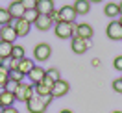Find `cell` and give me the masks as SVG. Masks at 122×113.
Returning <instances> with one entry per match:
<instances>
[{
  "label": "cell",
  "mask_w": 122,
  "mask_h": 113,
  "mask_svg": "<svg viewBox=\"0 0 122 113\" xmlns=\"http://www.w3.org/2000/svg\"><path fill=\"white\" fill-rule=\"evenodd\" d=\"M52 21H56V24L57 22H70L74 24V21H76V11H74V8L72 6H63L61 9H57V11H54L52 15Z\"/></svg>",
  "instance_id": "1"
},
{
  "label": "cell",
  "mask_w": 122,
  "mask_h": 113,
  "mask_svg": "<svg viewBox=\"0 0 122 113\" xmlns=\"http://www.w3.org/2000/svg\"><path fill=\"white\" fill-rule=\"evenodd\" d=\"M74 28H76V24L57 22L56 24V35H57L59 39H72L74 37Z\"/></svg>",
  "instance_id": "2"
},
{
  "label": "cell",
  "mask_w": 122,
  "mask_h": 113,
  "mask_svg": "<svg viewBox=\"0 0 122 113\" xmlns=\"http://www.w3.org/2000/svg\"><path fill=\"white\" fill-rule=\"evenodd\" d=\"M50 56H52V46L48 45V43H39V45H35V48H33V58L37 61H46Z\"/></svg>",
  "instance_id": "3"
},
{
  "label": "cell",
  "mask_w": 122,
  "mask_h": 113,
  "mask_svg": "<svg viewBox=\"0 0 122 113\" xmlns=\"http://www.w3.org/2000/svg\"><path fill=\"white\" fill-rule=\"evenodd\" d=\"M91 46V39H81V37H72V43H70V48L74 54H85L87 48Z\"/></svg>",
  "instance_id": "4"
},
{
  "label": "cell",
  "mask_w": 122,
  "mask_h": 113,
  "mask_svg": "<svg viewBox=\"0 0 122 113\" xmlns=\"http://www.w3.org/2000/svg\"><path fill=\"white\" fill-rule=\"evenodd\" d=\"M106 33L111 41H120L122 39V26L118 24V21H111L106 28Z\"/></svg>",
  "instance_id": "5"
},
{
  "label": "cell",
  "mask_w": 122,
  "mask_h": 113,
  "mask_svg": "<svg viewBox=\"0 0 122 113\" xmlns=\"http://www.w3.org/2000/svg\"><path fill=\"white\" fill-rule=\"evenodd\" d=\"M74 35H76V37H81V39H92L94 30H92L91 24L80 22V24H76V28H74Z\"/></svg>",
  "instance_id": "6"
},
{
  "label": "cell",
  "mask_w": 122,
  "mask_h": 113,
  "mask_svg": "<svg viewBox=\"0 0 122 113\" xmlns=\"http://www.w3.org/2000/svg\"><path fill=\"white\" fill-rule=\"evenodd\" d=\"M11 26L15 28L17 37H24V35H28V33H30V28H31V24L28 22L26 19H17V21L11 22Z\"/></svg>",
  "instance_id": "7"
},
{
  "label": "cell",
  "mask_w": 122,
  "mask_h": 113,
  "mask_svg": "<svg viewBox=\"0 0 122 113\" xmlns=\"http://www.w3.org/2000/svg\"><path fill=\"white\" fill-rule=\"evenodd\" d=\"M17 39V32L15 28L11 26V24H8V26H0V41H4V43H15Z\"/></svg>",
  "instance_id": "8"
},
{
  "label": "cell",
  "mask_w": 122,
  "mask_h": 113,
  "mask_svg": "<svg viewBox=\"0 0 122 113\" xmlns=\"http://www.w3.org/2000/svg\"><path fill=\"white\" fill-rule=\"evenodd\" d=\"M8 11H9V15H11L13 21H17V19H24V13H26V9H24V6H22V2H20V0L11 2V4H9V8H8Z\"/></svg>",
  "instance_id": "9"
},
{
  "label": "cell",
  "mask_w": 122,
  "mask_h": 113,
  "mask_svg": "<svg viewBox=\"0 0 122 113\" xmlns=\"http://www.w3.org/2000/svg\"><path fill=\"white\" fill-rule=\"evenodd\" d=\"M39 15H52L56 8H54V0H37V6H35Z\"/></svg>",
  "instance_id": "10"
},
{
  "label": "cell",
  "mask_w": 122,
  "mask_h": 113,
  "mask_svg": "<svg viewBox=\"0 0 122 113\" xmlns=\"http://www.w3.org/2000/svg\"><path fill=\"white\" fill-rule=\"evenodd\" d=\"M69 89H70L69 82H65V80H59V82L54 83V87H52V97H54V98H61V97H65V95L69 93Z\"/></svg>",
  "instance_id": "11"
},
{
  "label": "cell",
  "mask_w": 122,
  "mask_h": 113,
  "mask_svg": "<svg viewBox=\"0 0 122 113\" xmlns=\"http://www.w3.org/2000/svg\"><path fill=\"white\" fill-rule=\"evenodd\" d=\"M45 76H46V70H45L43 67H33V69L30 70L28 78H30L31 85H37V83H41L43 80H45Z\"/></svg>",
  "instance_id": "12"
},
{
  "label": "cell",
  "mask_w": 122,
  "mask_h": 113,
  "mask_svg": "<svg viewBox=\"0 0 122 113\" xmlns=\"http://www.w3.org/2000/svg\"><path fill=\"white\" fill-rule=\"evenodd\" d=\"M26 108H28V111H30V113H45L48 106H45L37 97H33L31 100L26 102Z\"/></svg>",
  "instance_id": "13"
},
{
  "label": "cell",
  "mask_w": 122,
  "mask_h": 113,
  "mask_svg": "<svg viewBox=\"0 0 122 113\" xmlns=\"http://www.w3.org/2000/svg\"><path fill=\"white\" fill-rule=\"evenodd\" d=\"M33 24H35V28H37L39 32H46V30L52 28L54 21H52V17H48V15H39L37 21H35Z\"/></svg>",
  "instance_id": "14"
},
{
  "label": "cell",
  "mask_w": 122,
  "mask_h": 113,
  "mask_svg": "<svg viewBox=\"0 0 122 113\" xmlns=\"http://www.w3.org/2000/svg\"><path fill=\"white\" fill-rule=\"evenodd\" d=\"M72 8L76 11V15H87L91 11V2L89 0H76Z\"/></svg>",
  "instance_id": "15"
},
{
  "label": "cell",
  "mask_w": 122,
  "mask_h": 113,
  "mask_svg": "<svg viewBox=\"0 0 122 113\" xmlns=\"http://www.w3.org/2000/svg\"><path fill=\"white\" fill-rule=\"evenodd\" d=\"M11 50H13V45H11V43L0 41V61L9 59V58H11Z\"/></svg>",
  "instance_id": "16"
},
{
  "label": "cell",
  "mask_w": 122,
  "mask_h": 113,
  "mask_svg": "<svg viewBox=\"0 0 122 113\" xmlns=\"http://www.w3.org/2000/svg\"><path fill=\"white\" fill-rule=\"evenodd\" d=\"M15 93H9V91H4V95L0 97V104L2 108H11V106L15 104Z\"/></svg>",
  "instance_id": "17"
},
{
  "label": "cell",
  "mask_w": 122,
  "mask_h": 113,
  "mask_svg": "<svg viewBox=\"0 0 122 113\" xmlns=\"http://www.w3.org/2000/svg\"><path fill=\"white\" fill-rule=\"evenodd\" d=\"M33 67H35V65H33V59H28V58L20 59V63H19V70H20L24 76H28V74H30V70H31Z\"/></svg>",
  "instance_id": "18"
},
{
  "label": "cell",
  "mask_w": 122,
  "mask_h": 113,
  "mask_svg": "<svg viewBox=\"0 0 122 113\" xmlns=\"http://www.w3.org/2000/svg\"><path fill=\"white\" fill-rule=\"evenodd\" d=\"M104 13H106L107 17H111V19H115V17L120 15V8H118V4H115V2H111V4H107L106 9H104Z\"/></svg>",
  "instance_id": "19"
},
{
  "label": "cell",
  "mask_w": 122,
  "mask_h": 113,
  "mask_svg": "<svg viewBox=\"0 0 122 113\" xmlns=\"http://www.w3.org/2000/svg\"><path fill=\"white\" fill-rule=\"evenodd\" d=\"M26 89H28V83H19L17 85V91H15V98L20 100V102H26Z\"/></svg>",
  "instance_id": "20"
},
{
  "label": "cell",
  "mask_w": 122,
  "mask_h": 113,
  "mask_svg": "<svg viewBox=\"0 0 122 113\" xmlns=\"http://www.w3.org/2000/svg\"><path fill=\"white\" fill-rule=\"evenodd\" d=\"M9 82V69L0 61V85H4L6 87V83Z\"/></svg>",
  "instance_id": "21"
},
{
  "label": "cell",
  "mask_w": 122,
  "mask_h": 113,
  "mask_svg": "<svg viewBox=\"0 0 122 113\" xmlns=\"http://www.w3.org/2000/svg\"><path fill=\"white\" fill-rule=\"evenodd\" d=\"M13 22V19H11V15H9L8 9L0 8V26H8V24Z\"/></svg>",
  "instance_id": "22"
},
{
  "label": "cell",
  "mask_w": 122,
  "mask_h": 113,
  "mask_svg": "<svg viewBox=\"0 0 122 113\" xmlns=\"http://www.w3.org/2000/svg\"><path fill=\"white\" fill-rule=\"evenodd\" d=\"M11 58H13V59H24V46H20V45H13Z\"/></svg>",
  "instance_id": "23"
},
{
  "label": "cell",
  "mask_w": 122,
  "mask_h": 113,
  "mask_svg": "<svg viewBox=\"0 0 122 113\" xmlns=\"http://www.w3.org/2000/svg\"><path fill=\"white\" fill-rule=\"evenodd\" d=\"M46 76H48V78H50L54 83L61 80V72L57 70V69H48V70H46Z\"/></svg>",
  "instance_id": "24"
},
{
  "label": "cell",
  "mask_w": 122,
  "mask_h": 113,
  "mask_svg": "<svg viewBox=\"0 0 122 113\" xmlns=\"http://www.w3.org/2000/svg\"><path fill=\"white\" fill-rule=\"evenodd\" d=\"M24 78H26V76H24L20 70H11V72H9V80H13V82H17V83H22Z\"/></svg>",
  "instance_id": "25"
},
{
  "label": "cell",
  "mask_w": 122,
  "mask_h": 113,
  "mask_svg": "<svg viewBox=\"0 0 122 113\" xmlns=\"http://www.w3.org/2000/svg\"><path fill=\"white\" fill-rule=\"evenodd\" d=\"M37 17H39L37 9H30V11H26V13H24V19H26L30 24H31V22H35V21H37Z\"/></svg>",
  "instance_id": "26"
},
{
  "label": "cell",
  "mask_w": 122,
  "mask_h": 113,
  "mask_svg": "<svg viewBox=\"0 0 122 113\" xmlns=\"http://www.w3.org/2000/svg\"><path fill=\"white\" fill-rule=\"evenodd\" d=\"M22 2V6L26 11H30V9H35V6H37V0H20Z\"/></svg>",
  "instance_id": "27"
},
{
  "label": "cell",
  "mask_w": 122,
  "mask_h": 113,
  "mask_svg": "<svg viewBox=\"0 0 122 113\" xmlns=\"http://www.w3.org/2000/svg\"><path fill=\"white\" fill-rule=\"evenodd\" d=\"M17 85H19L17 82H13V80H9V82L6 83V91H9V93H15V91H17Z\"/></svg>",
  "instance_id": "28"
},
{
  "label": "cell",
  "mask_w": 122,
  "mask_h": 113,
  "mask_svg": "<svg viewBox=\"0 0 122 113\" xmlns=\"http://www.w3.org/2000/svg\"><path fill=\"white\" fill-rule=\"evenodd\" d=\"M113 91L122 93V78H118V80H115V82H113Z\"/></svg>",
  "instance_id": "29"
},
{
  "label": "cell",
  "mask_w": 122,
  "mask_h": 113,
  "mask_svg": "<svg viewBox=\"0 0 122 113\" xmlns=\"http://www.w3.org/2000/svg\"><path fill=\"white\" fill-rule=\"evenodd\" d=\"M113 67L117 69V70H122V56H117V58H115Z\"/></svg>",
  "instance_id": "30"
},
{
  "label": "cell",
  "mask_w": 122,
  "mask_h": 113,
  "mask_svg": "<svg viewBox=\"0 0 122 113\" xmlns=\"http://www.w3.org/2000/svg\"><path fill=\"white\" fill-rule=\"evenodd\" d=\"M39 98V100H41V102H43V104H45V106H50V102H52V95H45V97H37Z\"/></svg>",
  "instance_id": "31"
},
{
  "label": "cell",
  "mask_w": 122,
  "mask_h": 113,
  "mask_svg": "<svg viewBox=\"0 0 122 113\" xmlns=\"http://www.w3.org/2000/svg\"><path fill=\"white\" fill-rule=\"evenodd\" d=\"M2 113H19V109H17L15 106H11V108H4V111Z\"/></svg>",
  "instance_id": "32"
},
{
  "label": "cell",
  "mask_w": 122,
  "mask_h": 113,
  "mask_svg": "<svg viewBox=\"0 0 122 113\" xmlns=\"http://www.w3.org/2000/svg\"><path fill=\"white\" fill-rule=\"evenodd\" d=\"M4 91H6V87H4V85H0V97L4 95Z\"/></svg>",
  "instance_id": "33"
},
{
  "label": "cell",
  "mask_w": 122,
  "mask_h": 113,
  "mask_svg": "<svg viewBox=\"0 0 122 113\" xmlns=\"http://www.w3.org/2000/svg\"><path fill=\"white\" fill-rule=\"evenodd\" d=\"M59 113H72V111H70V109H61Z\"/></svg>",
  "instance_id": "34"
},
{
  "label": "cell",
  "mask_w": 122,
  "mask_h": 113,
  "mask_svg": "<svg viewBox=\"0 0 122 113\" xmlns=\"http://www.w3.org/2000/svg\"><path fill=\"white\" fill-rule=\"evenodd\" d=\"M118 8H120V15H122V2H120V4H118Z\"/></svg>",
  "instance_id": "35"
},
{
  "label": "cell",
  "mask_w": 122,
  "mask_h": 113,
  "mask_svg": "<svg viewBox=\"0 0 122 113\" xmlns=\"http://www.w3.org/2000/svg\"><path fill=\"white\" fill-rule=\"evenodd\" d=\"M118 24H120V26H122V15H120V21H118Z\"/></svg>",
  "instance_id": "36"
},
{
  "label": "cell",
  "mask_w": 122,
  "mask_h": 113,
  "mask_svg": "<svg viewBox=\"0 0 122 113\" xmlns=\"http://www.w3.org/2000/svg\"><path fill=\"white\" fill-rule=\"evenodd\" d=\"M2 111H4V108H2V104H0V113H2Z\"/></svg>",
  "instance_id": "37"
},
{
  "label": "cell",
  "mask_w": 122,
  "mask_h": 113,
  "mask_svg": "<svg viewBox=\"0 0 122 113\" xmlns=\"http://www.w3.org/2000/svg\"><path fill=\"white\" fill-rule=\"evenodd\" d=\"M89 2H102V0H89Z\"/></svg>",
  "instance_id": "38"
},
{
  "label": "cell",
  "mask_w": 122,
  "mask_h": 113,
  "mask_svg": "<svg viewBox=\"0 0 122 113\" xmlns=\"http://www.w3.org/2000/svg\"><path fill=\"white\" fill-rule=\"evenodd\" d=\"M113 113H122V111H113Z\"/></svg>",
  "instance_id": "39"
}]
</instances>
